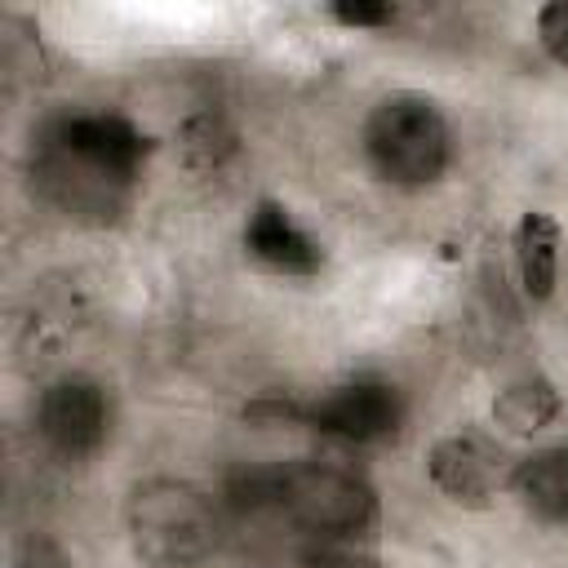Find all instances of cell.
Instances as JSON below:
<instances>
[{"label":"cell","mask_w":568,"mask_h":568,"mask_svg":"<svg viewBox=\"0 0 568 568\" xmlns=\"http://www.w3.org/2000/svg\"><path fill=\"white\" fill-rule=\"evenodd\" d=\"M129 541L151 568H191L217 546V506L186 479H146L129 493Z\"/></svg>","instance_id":"obj_2"},{"label":"cell","mask_w":568,"mask_h":568,"mask_svg":"<svg viewBox=\"0 0 568 568\" xmlns=\"http://www.w3.org/2000/svg\"><path fill=\"white\" fill-rule=\"evenodd\" d=\"M559 222L541 209L524 213L515 222V271H519V284H524V297L528 302H546L559 284Z\"/></svg>","instance_id":"obj_9"},{"label":"cell","mask_w":568,"mask_h":568,"mask_svg":"<svg viewBox=\"0 0 568 568\" xmlns=\"http://www.w3.org/2000/svg\"><path fill=\"white\" fill-rule=\"evenodd\" d=\"M13 568H71V559L62 555V546H58V541H49L44 532H31V537L18 546Z\"/></svg>","instance_id":"obj_14"},{"label":"cell","mask_w":568,"mask_h":568,"mask_svg":"<svg viewBox=\"0 0 568 568\" xmlns=\"http://www.w3.org/2000/svg\"><path fill=\"white\" fill-rule=\"evenodd\" d=\"M515 497L546 524H568V444L537 448L515 462Z\"/></svg>","instance_id":"obj_10"},{"label":"cell","mask_w":568,"mask_h":568,"mask_svg":"<svg viewBox=\"0 0 568 568\" xmlns=\"http://www.w3.org/2000/svg\"><path fill=\"white\" fill-rule=\"evenodd\" d=\"M404 404L395 395V386L386 382H346L333 386L328 395H320V404L311 408V426L351 444H377L386 435L399 430Z\"/></svg>","instance_id":"obj_7"},{"label":"cell","mask_w":568,"mask_h":568,"mask_svg":"<svg viewBox=\"0 0 568 568\" xmlns=\"http://www.w3.org/2000/svg\"><path fill=\"white\" fill-rule=\"evenodd\" d=\"M244 253L275 275H315L324 266V248L293 222L280 200H257L244 222Z\"/></svg>","instance_id":"obj_8"},{"label":"cell","mask_w":568,"mask_h":568,"mask_svg":"<svg viewBox=\"0 0 568 568\" xmlns=\"http://www.w3.org/2000/svg\"><path fill=\"white\" fill-rule=\"evenodd\" d=\"M342 27H386V22H395V4H373V0H342V4H333L328 9Z\"/></svg>","instance_id":"obj_15"},{"label":"cell","mask_w":568,"mask_h":568,"mask_svg":"<svg viewBox=\"0 0 568 568\" xmlns=\"http://www.w3.org/2000/svg\"><path fill=\"white\" fill-rule=\"evenodd\" d=\"M426 475L448 501L466 510H484L493 506L497 493L515 484V457H506V448L479 430H453L430 444Z\"/></svg>","instance_id":"obj_5"},{"label":"cell","mask_w":568,"mask_h":568,"mask_svg":"<svg viewBox=\"0 0 568 568\" xmlns=\"http://www.w3.org/2000/svg\"><path fill=\"white\" fill-rule=\"evenodd\" d=\"M36 426L44 444L62 457L93 453L111 430V399L89 377H62L53 382L36 404Z\"/></svg>","instance_id":"obj_6"},{"label":"cell","mask_w":568,"mask_h":568,"mask_svg":"<svg viewBox=\"0 0 568 568\" xmlns=\"http://www.w3.org/2000/svg\"><path fill=\"white\" fill-rule=\"evenodd\" d=\"M182 146H186V155H191L195 164H217V160L231 151V138H226L213 120H195V124L182 133Z\"/></svg>","instance_id":"obj_13"},{"label":"cell","mask_w":568,"mask_h":568,"mask_svg":"<svg viewBox=\"0 0 568 568\" xmlns=\"http://www.w3.org/2000/svg\"><path fill=\"white\" fill-rule=\"evenodd\" d=\"M271 506L324 541H346L377 519V493L346 466L297 462L271 475Z\"/></svg>","instance_id":"obj_4"},{"label":"cell","mask_w":568,"mask_h":568,"mask_svg":"<svg viewBox=\"0 0 568 568\" xmlns=\"http://www.w3.org/2000/svg\"><path fill=\"white\" fill-rule=\"evenodd\" d=\"M559 413H564V395L550 377H519L501 386L493 399V422L506 435H537L550 422H559Z\"/></svg>","instance_id":"obj_11"},{"label":"cell","mask_w":568,"mask_h":568,"mask_svg":"<svg viewBox=\"0 0 568 568\" xmlns=\"http://www.w3.org/2000/svg\"><path fill=\"white\" fill-rule=\"evenodd\" d=\"M364 155L390 186H426L453 160V129L426 93H390L364 120Z\"/></svg>","instance_id":"obj_3"},{"label":"cell","mask_w":568,"mask_h":568,"mask_svg":"<svg viewBox=\"0 0 568 568\" xmlns=\"http://www.w3.org/2000/svg\"><path fill=\"white\" fill-rule=\"evenodd\" d=\"M537 40L546 58L568 71V0H550L537 9Z\"/></svg>","instance_id":"obj_12"},{"label":"cell","mask_w":568,"mask_h":568,"mask_svg":"<svg viewBox=\"0 0 568 568\" xmlns=\"http://www.w3.org/2000/svg\"><path fill=\"white\" fill-rule=\"evenodd\" d=\"M142 160H146V138L124 115L84 111V115H67L49 133L44 178L67 209L106 213L129 191Z\"/></svg>","instance_id":"obj_1"},{"label":"cell","mask_w":568,"mask_h":568,"mask_svg":"<svg viewBox=\"0 0 568 568\" xmlns=\"http://www.w3.org/2000/svg\"><path fill=\"white\" fill-rule=\"evenodd\" d=\"M306 568H382V564L359 550H346L342 541H320L315 550H306Z\"/></svg>","instance_id":"obj_16"}]
</instances>
